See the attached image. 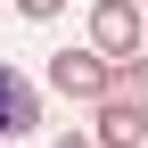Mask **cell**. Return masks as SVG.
Returning <instances> with one entry per match:
<instances>
[{
  "mask_svg": "<svg viewBox=\"0 0 148 148\" xmlns=\"http://www.w3.org/2000/svg\"><path fill=\"white\" fill-rule=\"evenodd\" d=\"M107 66L99 49H58V58H49V90H58V99H82V107H99L107 99Z\"/></svg>",
  "mask_w": 148,
  "mask_h": 148,
  "instance_id": "1",
  "label": "cell"
},
{
  "mask_svg": "<svg viewBox=\"0 0 148 148\" xmlns=\"http://www.w3.org/2000/svg\"><path fill=\"white\" fill-rule=\"evenodd\" d=\"M90 49H99L107 66L140 58V8L132 0H99V8H90Z\"/></svg>",
  "mask_w": 148,
  "mask_h": 148,
  "instance_id": "2",
  "label": "cell"
},
{
  "mask_svg": "<svg viewBox=\"0 0 148 148\" xmlns=\"http://www.w3.org/2000/svg\"><path fill=\"white\" fill-rule=\"evenodd\" d=\"M33 132H41V90L0 58V140H33Z\"/></svg>",
  "mask_w": 148,
  "mask_h": 148,
  "instance_id": "3",
  "label": "cell"
},
{
  "mask_svg": "<svg viewBox=\"0 0 148 148\" xmlns=\"http://www.w3.org/2000/svg\"><path fill=\"white\" fill-rule=\"evenodd\" d=\"M140 140H148V107H132V99H99L90 148H140Z\"/></svg>",
  "mask_w": 148,
  "mask_h": 148,
  "instance_id": "4",
  "label": "cell"
},
{
  "mask_svg": "<svg viewBox=\"0 0 148 148\" xmlns=\"http://www.w3.org/2000/svg\"><path fill=\"white\" fill-rule=\"evenodd\" d=\"M107 99H132V107H148V58H123L115 74H107Z\"/></svg>",
  "mask_w": 148,
  "mask_h": 148,
  "instance_id": "5",
  "label": "cell"
},
{
  "mask_svg": "<svg viewBox=\"0 0 148 148\" xmlns=\"http://www.w3.org/2000/svg\"><path fill=\"white\" fill-rule=\"evenodd\" d=\"M58 8H66V0H16V16H33V25H49Z\"/></svg>",
  "mask_w": 148,
  "mask_h": 148,
  "instance_id": "6",
  "label": "cell"
},
{
  "mask_svg": "<svg viewBox=\"0 0 148 148\" xmlns=\"http://www.w3.org/2000/svg\"><path fill=\"white\" fill-rule=\"evenodd\" d=\"M49 148H90V132H66V140H49Z\"/></svg>",
  "mask_w": 148,
  "mask_h": 148,
  "instance_id": "7",
  "label": "cell"
},
{
  "mask_svg": "<svg viewBox=\"0 0 148 148\" xmlns=\"http://www.w3.org/2000/svg\"><path fill=\"white\" fill-rule=\"evenodd\" d=\"M132 8H148V0H132Z\"/></svg>",
  "mask_w": 148,
  "mask_h": 148,
  "instance_id": "8",
  "label": "cell"
}]
</instances>
